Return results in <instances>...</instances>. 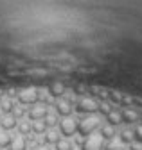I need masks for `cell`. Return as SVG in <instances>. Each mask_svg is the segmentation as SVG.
<instances>
[{
	"label": "cell",
	"instance_id": "obj_1",
	"mask_svg": "<svg viewBox=\"0 0 142 150\" xmlns=\"http://www.w3.org/2000/svg\"><path fill=\"white\" fill-rule=\"evenodd\" d=\"M81 146H83V150H103L104 148V138L101 136L99 130H95L94 134L85 138Z\"/></svg>",
	"mask_w": 142,
	"mask_h": 150
},
{
	"label": "cell",
	"instance_id": "obj_2",
	"mask_svg": "<svg viewBox=\"0 0 142 150\" xmlns=\"http://www.w3.org/2000/svg\"><path fill=\"white\" fill-rule=\"evenodd\" d=\"M99 132H101V136L104 138V141H108V139H113V138H117V127H113V125H108V123H103L101 125V129H99Z\"/></svg>",
	"mask_w": 142,
	"mask_h": 150
},
{
	"label": "cell",
	"instance_id": "obj_3",
	"mask_svg": "<svg viewBox=\"0 0 142 150\" xmlns=\"http://www.w3.org/2000/svg\"><path fill=\"white\" fill-rule=\"evenodd\" d=\"M117 136H119V141H120L122 145H130V143L135 141V138H133V130H131V129H124V130H120Z\"/></svg>",
	"mask_w": 142,
	"mask_h": 150
},
{
	"label": "cell",
	"instance_id": "obj_4",
	"mask_svg": "<svg viewBox=\"0 0 142 150\" xmlns=\"http://www.w3.org/2000/svg\"><path fill=\"white\" fill-rule=\"evenodd\" d=\"M103 150H122V143L119 141V138L108 139V141H104V148Z\"/></svg>",
	"mask_w": 142,
	"mask_h": 150
},
{
	"label": "cell",
	"instance_id": "obj_5",
	"mask_svg": "<svg viewBox=\"0 0 142 150\" xmlns=\"http://www.w3.org/2000/svg\"><path fill=\"white\" fill-rule=\"evenodd\" d=\"M133 138H135V141L137 143H140L142 145V125H135V129H133Z\"/></svg>",
	"mask_w": 142,
	"mask_h": 150
},
{
	"label": "cell",
	"instance_id": "obj_6",
	"mask_svg": "<svg viewBox=\"0 0 142 150\" xmlns=\"http://www.w3.org/2000/svg\"><path fill=\"white\" fill-rule=\"evenodd\" d=\"M128 150H142V145H140V143H137V141H133V143H130V145H128Z\"/></svg>",
	"mask_w": 142,
	"mask_h": 150
}]
</instances>
